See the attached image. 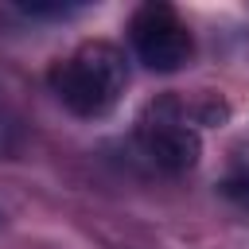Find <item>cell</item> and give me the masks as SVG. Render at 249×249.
Here are the masks:
<instances>
[{
  "instance_id": "1",
  "label": "cell",
  "mask_w": 249,
  "mask_h": 249,
  "mask_svg": "<svg viewBox=\"0 0 249 249\" xmlns=\"http://www.w3.org/2000/svg\"><path fill=\"white\" fill-rule=\"evenodd\" d=\"M124 86H128V62L113 43H101V39H89V43L74 47L66 58H58L51 66L54 97L74 117H86V121H97V117L113 113Z\"/></svg>"
},
{
  "instance_id": "2",
  "label": "cell",
  "mask_w": 249,
  "mask_h": 249,
  "mask_svg": "<svg viewBox=\"0 0 249 249\" xmlns=\"http://www.w3.org/2000/svg\"><path fill=\"white\" fill-rule=\"evenodd\" d=\"M136 144L160 171L171 175L195 167L202 152L198 128L179 97H156L144 105V113L136 117Z\"/></svg>"
},
{
  "instance_id": "3",
  "label": "cell",
  "mask_w": 249,
  "mask_h": 249,
  "mask_svg": "<svg viewBox=\"0 0 249 249\" xmlns=\"http://www.w3.org/2000/svg\"><path fill=\"white\" fill-rule=\"evenodd\" d=\"M128 39H132V51L136 58L156 70V74H175L191 62L195 54V35L191 27L183 23V16L171 8V4H140L128 19Z\"/></svg>"
},
{
  "instance_id": "4",
  "label": "cell",
  "mask_w": 249,
  "mask_h": 249,
  "mask_svg": "<svg viewBox=\"0 0 249 249\" xmlns=\"http://www.w3.org/2000/svg\"><path fill=\"white\" fill-rule=\"evenodd\" d=\"M226 187L237 195H249V132L237 136V144L230 148V167H226Z\"/></svg>"
},
{
  "instance_id": "5",
  "label": "cell",
  "mask_w": 249,
  "mask_h": 249,
  "mask_svg": "<svg viewBox=\"0 0 249 249\" xmlns=\"http://www.w3.org/2000/svg\"><path fill=\"white\" fill-rule=\"evenodd\" d=\"M23 140V128H19V117L12 113V105L0 97V156H12Z\"/></svg>"
},
{
  "instance_id": "6",
  "label": "cell",
  "mask_w": 249,
  "mask_h": 249,
  "mask_svg": "<svg viewBox=\"0 0 249 249\" xmlns=\"http://www.w3.org/2000/svg\"><path fill=\"white\" fill-rule=\"evenodd\" d=\"M0 226H4V214H0Z\"/></svg>"
}]
</instances>
